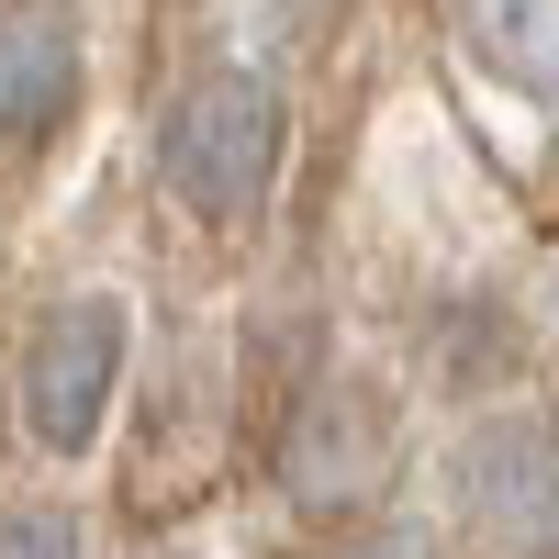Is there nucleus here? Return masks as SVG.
Masks as SVG:
<instances>
[{"instance_id":"obj_1","label":"nucleus","mask_w":559,"mask_h":559,"mask_svg":"<svg viewBox=\"0 0 559 559\" xmlns=\"http://www.w3.org/2000/svg\"><path fill=\"white\" fill-rule=\"evenodd\" d=\"M280 146H292V112H280V90L258 68L191 79L157 123V168L202 224H258L269 191H280Z\"/></svg>"},{"instance_id":"obj_2","label":"nucleus","mask_w":559,"mask_h":559,"mask_svg":"<svg viewBox=\"0 0 559 559\" xmlns=\"http://www.w3.org/2000/svg\"><path fill=\"white\" fill-rule=\"evenodd\" d=\"M459 515L503 559H559V426L537 403L471 426V448H459Z\"/></svg>"},{"instance_id":"obj_3","label":"nucleus","mask_w":559,"mask_h":559,"mask_svg":"<svg viewBox=\"0 0 559 559\" xmlns=\"http://www.w3.org/2000/svg\"><path fill=\"white\" fill-rule=\"evenodd\" d=\"M112 381H123V302L112 292H79L34 324V347H23V426L79 459L90 437H102V414H112Z\"/></svg>"},{"instance_id":"obj_4","label":"nucleus","mask_w":559,"mask_h":559,"mask_svg":"<svg viewBox=\"0 0 559 559\" xmlns=\"http://www.w3.org/2000/svg\"><path fill=\"white\" fill-rule=\"evenodd\" d=\"M392 471V414L369 381H313V403L292 414V437H280V481H292V503H313V515H336V503H369Z\"/></svg>"},{"instance_id":"obj_5","label":"nucleus","mask_w":559,"mask_h":559,"mask_svg":"<svg viewBox=\"0 0 559 559\" xmlns=\"http://www.w3.org/2000/svg\"><path fill=\"white\" fill-rule=\"evenodd\" d=\"M79 23L68 12H0V134H57L79 112Z\"/></svg>"},{"instance_id":"obj_6","label":"nucleus","mask_w":559,"mask_h":559,"mask_svg":"<svg viewBox=\"0 0 559 559\" xmlns=\"http://www.w3.org/2000/svg\"><path fill=\"white\" fill-rule=\"evenodd\" d=\"M459 34L503 90L559 102V0H459Z\"/></svg>"},{"instance_id":"obj_7","label":"nucleus","mask_w":559,"mask_h":559,"mask_svg":"<svg viewBox=\"0 0 559 559\" xmlns=\"http://www.w3.org/2000/svg\"><path fill=\"white\" fill-rule=\"evenodd\" d=\"M0 559H79V526L68 515H12L0 526Z\"/></svg>"},{"instance_id":"obj_8","label":"nucleus","mask_w":559,"mask_h":559,"mask_svg":"<svg viewBox=\"0 0 559 559\" xmlns=\"http://www.w3.org/2000/svg\"><path fill=\"white\" fill-rule=\"evenodd\" d=\"M313 12H324V0H258V34H302Z\"/></svg>"},{"instance_id":"obj_9","label":"nucleus","mask_w":559,"mask_h":559,"mask_svg":"<svg viewBox=\"0 0 559 559\" xmlns=\"http://www.w3.org/2000/svg\"><path fill=\"white\" fill-rule=\"evenodd\" d=\"M358 559H426V537H369Z\"/></svg>"}]
</instances>
